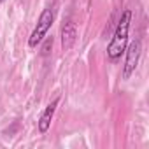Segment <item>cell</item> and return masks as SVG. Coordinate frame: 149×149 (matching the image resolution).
<instances>
[{"mask_svg":"<svg viewBox=\"0 0 149 149\" xmlns=\"http://www.w3.org/2000/svg\"><path fill=\"white\" fill-rule=\"evenodd\" d=\"M76 39H77V30H76V25L74 23H65L63 28H61V49L63 51H68L72 49V46L76 44Z\"/></svg>","mask_w":149,"mask_h":149,"instance_id":"obj_4","label":"cell"},{"mask_svg":"<svg viewBox=\"0 0 149 149\" xmlns=\"http://www.w3.org/2000/svg\"><path fill=\"white\" fill-rule=\"evenodd\" d=\"M130 21H132V11L126 9L123 14H121V19L116 26V32L112 35V40L107 47V56L111 61H118L121 58V54L125 53L126 49V44H128V30H130Z\"/></svg>","mask_w":149,"mask_h":149,"instance_id":"obj_1","label":"cell"},{"mask_svg":"<svg viewBox=\"0 0 149 149\" xmlns=\"http://www.w3.org/2000/svg\"><path fill=\"white\" fill-rule=\"evenodd\" d=\"M125 51H126V61H125V67H123V79H128L133 74V70L139 63V58H140V51H142L140 40H133L128 46V49H125Z\"/></svg>","mask_w":149,"mask_h":149,"instance_id":"obj_3","label":"cell"},{"mask_svg":"<svg viewBox=\"0 0 149 149\" xmlns=\"http://www.w3.org/2000/svg\"><path fill=\"white\" fill-rule=\"evenodd\" d=\"M0 2H4V0H0Z\"/></svg>","mask_w":149,"mask_h":149,"instance_id":"obj_7","label":"cell"},{"mask_svg":"<svg viewBox=\"0 0 149 149\" xmlns=\"http://www.w3.org/2000/svg\"><path fill=\"white\" fill-rule=\"evenodd\" d=\"M56 105H58V98H54V100L46 107V111L42 112V116H40V119H39V132H40V133H46V132L49 130L53 114H54V111H56Z\"/></svg>","mask_w":149,"mask_h":149,"instance_id":"obj_5","label":"cell"},{"mask_svg":"<svg viewBox=\"0 0 149 149\" xmlns=\"http://www.w3.org/2000/svg\"><path fill=\"white\" fill-rule=\"evenodd\" d=\"M51 23H53V11H51V9H44L42 14H40V18H39V21H37L35 30H33L32 35H30V40H28V46H30V47H35V46L46 37L47 30L51 28Z\"/></svg>","mask_w":149,"mask_h":149,"instance_id":"obj_2","label":"cell"},{"mask_svg":"<svg viewBox=\"0 0 149 149\" xmlns=\"http://www.w3.org/2000/svg\"><path fill=\"white\" fill-rule=\"evenodd\" d=\"M51 47H53V37H51V39H47V40H46V44L42 46V56H47Z\"/></svg>","mask_w":149,"mask_h":149,"instance_id":"obj_6","label":"cell"}]
</instances>
